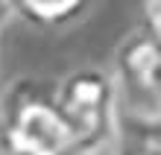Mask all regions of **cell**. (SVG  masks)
I'll return each mask as SVG.
<instances>
[{
	"mask_svg": "<svg viewBox=\"0 0 161 155\" xmlns=\"http://www.w3.org/2000/svg\"><path fill=\"white\" fill-rule=\"evenodd\" d=\"M62 114L68 117L79 143V155H100L114 143L120 120L117 82L97 67H82L68 73L53 91Z\"/></svg>",
	"mask_w": 161,
	"mask_h": 155,
	"instance_id": "7a4b0ae2",
	"label": "cell"
},
{
	"mask_svg": "<svg viewBox=\"0 0 161 155\" xmlns=\"http://www.w3.org/2000/svg\"><path fill=\"white\" fill-rule=\"evenodd\" d=\"M9 15H12V12H9V3H6V0H0V35H3V30H6Z\"/></svg>",
	"mask_w": 161,
	"mask_h": 155,
	"instance_id": "8992f818",
	"label": "cell"
},
{
	"mask_svg": "<svg viewBox=\"0 0 161 155\" xmlns=\"http://www.w3.org/2000/svg\"><path fill=\"white\" fill-rule=\"evenodd\" d=\"M155 35H158V38H161V32H155Z\"/></svg>",
	"mask_w": 161,
	"mask_h": 155,
	"instance_id": "52a82bcc",
	"label": "cell"
},
{
	"mask_svg": "<svg viewBox=\"0 0 161 155\" xmlns=\"http://www.w3.org/2000/svg\"><path fill=\"white\" fill-rule=\"evenodd\" d=\"M9 12L24 18L26 24L50 30V26H64L88 9V0H6Z\"/></svg>",
	"mask_w": 161,
	"mask_h": 155,
	"instance_id": "5b68a950",
	"label": "cell"
},
{
	"mask_svg": "<svg viewBox=\"0 0 161 155\" xmlns=\"http://www.w3.org/2000/svg\"><path fill=\"white\" fill-rule=\"evenodd\" d=\"M117 76L123 88V114L161 117V38L153 30H138L117 47Z\"/></svg>",
	"mask_w": 161,
	"mask_h": 155,
	"instance_id": "3957f363",
	"label": "cell"
},
{
	"mask_svg": "<svg viewBox=\"0 0 161 155\" xmlns=\"http://www.w3.org/2000/svg\"><path fill=\"white\" fill-rule=\"evenodd\" d=\"M0 149L6 155H79V143L56 94L35 79H18L6 94Z\"/></svg>",
	"mask_w": 161,
	"mask_h": 155,
	"instance_id": "6da1fadb",
	"label": "cell"
},
{
	"mask_svg": "<svg viewBox=\"0 0 161 155\" xmlns=\"http://www.w3.org/2000/svg\"><path fill=\"white\" fill-rule=\"evenodd\" d=\"M114 143L117 155H161V117L120 111Z\"/></svg>",
	"mask_w": 161,
	"mask_h": 155,
	"instance_id": "277c9868",
	"label": "cell"
}]
</instances>
